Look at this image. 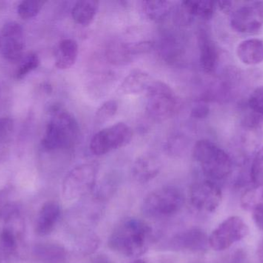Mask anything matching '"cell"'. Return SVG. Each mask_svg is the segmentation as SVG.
Masks as SVG:
<instances>
[{"mask_svg":"<svg viewBox=\"0 0 263 263\" xmlns=\"http://www.w3.org/2000/svg\"><path fill=\"white\" fill-rule=\"evenodd\" d=\"M248 225L242 218L231 216L216 227L209 237L210 247L215 251L228 250L249 234Z\"/></svg>","mask_w":263,"mask_h":263,"instance_id":"cell-8","label":"cell"},{"mask_svg":"<svg viewBox=\"0 0 263 263\" xmlns=\"http://www.w3.org/2000/svg\"><path fill=\"white\" fill-rule=\"evenodd\" d=\"M173 5L171 2L160 1H142V12L147 18L152 21L162 22L168 16L171 12Z\"/></svg>","mask_w":263,"mask_h":263,"instance_id":"cell-22","label":"cell"},{"mask_svg":"<svg viewBox=\"0 0 263 263\" xmlns=\"http://www.w3.org/2000/svg\"><path fill=\"white\" fill-rule=\"evenodd\" d=\"M222 191L213 181L205 180L196 182L190 191L192 206L202 213H214L222 202Z\"/></svg>","mask_w":263,"mask_h":263,"instance_id":"cell-10","label":"cell"},{"mask_svg":"<svg viewBox=\"0 0 263 263\" xmlns=\"http://www.w3.org/2000/svg\"><path fill=\"white\" fill-rule=\"evenodd\" d=\"M193 154L202 172L209 179L222 180L229 177L233 171L231 157L213 142L198 141L193 147Z\"/></svg>","mask_w":263,"mask_h":263,"instance_id":"cell-3","label":"cell"},{"mask_svg":"<svg viewBox=\"0 0 263 263\" xmlns=\"http://www.w3.org/2000/svg\"><path fill=\"white\" fill-rule=\"evenodd\" d=\"M176 94L166 83L153 81L147 91L146 112L152 120L163 122L172 118L179 111Z\"/></svg>","mask_w":263,"mask_h":263,"instance_id":"cell-6","label":"cell"},{"mask_svg":"<svg viewBox=\"0 0 263 263\" xmlns=\"http://www.w3.org/2000/svg\"><path fill=\"white\" fill-rule=\"evenodd\" d=\"M185 202L183 193L173 186L162 187L150 192L142 202V213L152 219H165L180 211Z\"/></svg>","mask_w":263,"mask_h":263,"instance_id":"cell-4","label":"cell"},{"mask_svg":"<svg viewBox=\"0 0 263 263\" xmlns=\"http://www.w3.org/2000/svg\"><path fill=\"white\" fill-rule=\"evenodd\" d=\"M162 163L157 156L143 154L136 159L132 167V174L136 182L147 183L153 180L160 172Z\"/></svg>","mask_w":263,"mask_h":263,"instance_id":"cell-14","label":"cell"},{"mask_svg":"<svg viewBox=\"0 0 263 263\" xmlns=\"http://www.w3.org/2000/svg\"><path fill=\"white\" fill-rule=\"evenodd\" d=\"M182 7L190 15L210 20L216 10V3L212 1L182 2Z\"/></svg>","mask_w":263,"mask_h":263,"instance_id":"cell-24","label":"cell"},{"mask_svg":"<svg viewBox=\"0 0 263 263\" xmlns=\"http://www.w3.org/2000/svg\"><path fill=\"white\" fill-rule=\"evenodd\" d=\"M6 3L3 1H0V11L3 10L6 8Z\"/></svg>","mask_w":263,"mask_h":263,"instance_id":"cell-39","label":"cell"},{"mask_svg":"<svg viewBox=\"0 0 263 263\" xmlns=\"http://www.w3.org/2000/svg\"><path fill=\"white\" fill-rule=\"evenodd\" d=\"M230 26L240 33H254L263 26V2H250L233 11Z\"/></svg>","mask_w":263,"mask_h":263,"instance_id":"cell-9","label":"cell"},{"mask_svg":"<svg viewBox=\"0 0 263 263\" xmlns=\"http://www.w3.org/2000/svg\"><path fill=\"white\" fill-rule=\"evenodd\" d=\"M199 62L206 74H213L219 64V51L210 36L202 30L199 36Z\"/></svg>","mask_w":263,"mask_h":263,"instance_id":"cell-16","label":"cell"},{"mask_svg":"<svg viewBox=\"0 0 263 263\" xmlns=\"http://www.w3.org/2000/svg\"><path fill=\"white\" fill-rule=\"evenodd\" d=\"M210 108L204 103H197L191 110V117L196 119H203L208 117Z\"/></svg>","mask_w":263,"mask_h":263,"instance_id":"cell-34","label":"cell"},{"mask_svg":"<svg viewBox=\"0 0 263 263\" xmlns=\"http://www.w3.org/2000/svg\"><path fill=\"white\" fill-rule=\"evenodd\" d=\"M0 46H1V37H0Z\"/></svg>","mask_w":263,"mask_h":263,"instance_id":"cell-41","label":"cell"},{"mask_svg":"<svg viewBox=\"0 0 263 263\" xmlns=\"http://www.w3.org/2000/svg\"><path fill=\"white\" fill-rule=\"evenodd\" d=\"M2 54L9 61L21 60L24 51L23 28L16 22H9L3 26L1 37Z\"/></svg>","mask_w":263,"mask_h":263,"instance_id":"cell-12","label":"cell"},{"mask_svg":"<svg viewBox=\"0 0 263 263\" xmlns=\"http://www.w3.org/2000/svg\"><path fill=\"white\" fill-rule=\"evenodd\" d=\"M209 247L210 243L206 233L197 227L177 233L170 242V248L175 251L203 253Z\"/></svg>","mask_w":263,"mask_h":263,"instance_id":"cell-13","label":"cell"},{"mask_svg":"<svg viewBox=\"0 0 263 263\" xmlns=\"http://www.w3.org/2000/svg\"><path fill=\"white\" fill-rule=\"evenodd\" d=\"M11 187L0 190V222L6 223L11 219L20 216V209L12 197Z\"/></svg>","mask_w":263,"mask_h":263,"instance_id":"cell-23","label":"cell"},{"mask_svg":"<svg viewBox=\"0 0 263 263\" xmlns=\"http://www.w3.org/2000/svg\"><path fill=\"white\" fill-rule=\"evenodd\" d=\"M79 54L78 43L72 39H64L59 43L57 49L55 66L59 69H67L72 67Z\"/></svg>","mask_w":263,"mask_h":263,"instance_id":"cell-20","label":"cell"},{"mask_svg":"<svg viewBox=\"0 0 263 263\" xmlns=\"http://www.w3.org/2000/svg\"><path fill=\"white\" fill-rule=\"evenodd\" d=\"M130 263H146V262L143 259H136V260H134Z\"/></svg>","mask_w":263,"mask_h":263,"instance_id":"cell-40","label":"cell"},{"mask_svg":"<svg viewBox=\"0 0 263 263\" xmlns=\"http://www.w3.org/2000/svg\"><path fill=\"white\" fill-rule=\"evenodd\" d=\"M49 113L51 118L42 139V147L46 151H69L80 135L77 119L60 105L51 107Z\"/></svg>","mask_w":263,"mask_h":263,"instance_id":"cell-2","label":"cell"},{"mask_svg":"<svg viewBox=\"0 0 263 263\" xmlns=\"http://www.w3.org/2000/svg\"><path fill=\"white\" fill-rule=\"evenodd\" d=\"M98 9L99 3L95 0L78 1L72 9V19L80 26H88L93 21Z\"/></svg>","mask_w":263,"mask_h":263,"instance_id":"cell-21","label":"cell"},{"mask_svg":"<svg viewBox=\"0 0 263 263\" xmlns=\"http://www.w3.org/2000/svg\"><path fill=\"white\" fill-rule=\"evenodd\" d=\"M153 80L148 73L135 71L129 74L120 86V91L124 95H137L148 91Z\"/></svg>","mask_w":263,"mask_h":263,"instance_id":"cell-18","label":"cell"},{"mask_svg":"<svg viewBox=\"0 0 263 263\" xmlns=\"http://www.w3.org/2000/svg\"><path fill=\"white\" fill-rule=\"evenodd\" d=\"M0 91H1V87H0Z\"/></svg>","mask_w":263,"mask_h":263,"instance_id":"cell-43","label":"cell"},{"mask_svg":"<svg viewBox=\"0 0 263 263\" xmlns=\"http://www.w3.org/2000/svg\"><path fill=\"white\" fill-rule=\"evenodd\" d=\"M118 103L116 100H110L103 103L97 109L95 114V124L102 125L112 118L118 111Z\"/></svg>","mask_w":263,"mask_h":263,"instance_id":"cell-28","label":"cell"},{"mask_svg":"<svg viewBox=\"0 0 263 263\" xmlns=\"http://www.w3.org/2000/svg\"><path fill=\"white\" fill-rule=\"evenodd\" d=\"M195 263H202V262H195Z\"/></svg>","mask_w":263,"mask_h":263,"instance_id":"cell-42","label":"cell"},{"mask_svg":"<svg viewBox=\"0 0 263 263\" xmlns=\"http://www.w3.org/2000/svg\"><path fill=\"white\" fill-rule=\"evenodd\" d=\"M153 232L148 223L136 218L120 222L111 233L109 248L126 257H138L148 251L153 242Z\"/></svg>","mask_w":263,"mask_h":263,"instance_id":"cell-1","label":"cell"},{"mask_svg":"<svg viewBox=\"0 0 263 263\" xmlns=\"http://www.w3.org/2000/svg\"><path fill=\"white\" fill-rule=\"evenodd\" d=\"M92 263H112V262L109 260V258L106 257V256L101 255V256H98L94 258Z\"/></svg>","mask_w":263,"mask_h":263,"instance_id":"cell-37","label":"cell"},{"mask_svg":"<svg viewBox=\"0 0 263 263\" xmlns=\"http://www.w3.org/2000/svg\"><path fill=\"white\" fill-rule=\"evenodd\" d=\"M61 216L60 204L48 201L43 204L35 221V233L40 236H47L53 231Z\"/></svg>","mask_w":263,"mask_h":263,"instance_id":"cell-15","label":"cell"},{"mask_svg":"<svg viewBox=\"0 0 263 263\" xmlns=\"http://www.w3.org/2000/svg\"><path fill=\"white\" fill-rule=\"evenodd\" d=\"M99 165L95 162L81 164L72 168L62 185V196L68 202L82 199L97 185Z\"/></svg>","mask_w":263,"mask_h":263,"instance_id":"cell-5","label":"cell"},{"mask_svg":"<svg viewBox=\"0 0 263 263\" xmlns=\"http://www.w3.org/2000/svg\"><path fill=\"white\" fill-rule=\"evenodd\" d=\"M250 178L255 187L263 185V148L259 150L253 162L250 169Z\"/></svg>","mask_w":263,"mask_h":263,"instance_id":"cell-31","label":"cell"},{"mask_svg":"<svg viewBox=\"0 0 263 263\" xmlns=\"http://www.w3.org/2000/svg\"><path fill=\"white\" fill-rule=\"evenodd\" d=\"M40 60L38 55L30 54L25 57L24 60L20 63V66L15 72V77L18 80L24 78L29 73L36 69L40 65Z\"/></svg>","mask_w":263,"mask_h":263,"instance_id":"cell-32","label":"cell"},{"mask_svg":"<svg viewBox=\"0 0 263 263\" xmlns=\"http://www.w3.org/2000/svg\"><path fill=\"white\" fill-rule=\"evenodd\" d=\"M14 122L9 117L0 118V162L9 153L13 134Z\"/></svg>","mask_w":263,"mask_h":263,"instance_id":"cell-25","label":"cell"},{"mask_svg":"<svg viewBox=\"0 0 263 263\" xmlns=\"http://www.w3.org/2000/svg\"><path fill=\"white\" fill-rule=\"evenodd\" d=\"M132 138L133 131L129 126L119 122L94 134L89 144V149L94 155H104L129 145Z\"/></svg>","mask_w":263,"mask_h":263,"instance_id":"cell-7","label":"cell"},{"mask_svg":"<svg viewBox=\"0 0 263 263\" xmlns=\"http://www.w3.org/2000/svg\"><path fill=\"white\" fill-rule=\"evenodd\" d=\"M236 55L244 64H259L263 62V40L255 38L243 40L236 48Z\"/></svg>","mask_w":263,"mask_h":263,"instance_id":"cell-17","label":"cell"},{"mask_svg":"<svg viewBox=\"0 0 263 263\" xmlns=\"http://www.w3.org/2000/svg\"><path fill=\"white\" fill-rule=\"evenodd\" d=\"M33 255L43 263H63L67 257V252L60 244L43 242L35 245Z\"/></svg>","mask_w":263,"mask_h":263,"instance_id":"cell-19","label":"cell"},{"mask_svg":"<svg viewBox=\"0 0 263 263\" xmlns=\"http://www.w3.org/2000/svg\"><path fill=\"white\" fill-rule=\"evenodd\" d=\"M100 243V239L96 233L86 231L80 235L77 246L80 253L86 256L93 253L99 248Z\"/></svg>","mask_w":263,"mask_h":263,"instance_id":"cell-27","label":"cell"},{"mask_svg":"<svg viewBox=\"0 0 263 263\" xmlns=\"http://www.w3.org/2000/svg\"><path fill=\"white\" fill-rule=\"evenodd\" d=\"M153 48V43L150 41L130 43L112 41L106 48V58L109 63L116 66H125L129 64L138 55L147 54Z\"/></svg>","mask_w":263,"mask_h":263,"instance_id":"cell-11","label":"cell"},{"mask_svg":"<svg viewBox=\"0 0 263 263\" xmlns=\"http://www.w3.org/2000/svg\"><path fill=\"white\" fill-rule=\"evenodd\" d=\"M216 5L220 9V10L224 12H230L232 10V8H233V6H232L233 3L232 2H219V3H216Z\"/></svg>","mask_w":263,"mask_h":263,"instance_id":"cell-36","label":"cell"},{"mask_svg":"<svg viewBox=\"0 0 263 263\" xmlns=\"http://www.w3.org/2000/svg\"><path fill=\"white\" fill-rule=\"evenodd\" d=\"M257 256L259 258V260L261 262L263 263V239L262 242L259 245V247L257 249Z\"/></svg>","mask_w":263,"mask_h":263,"instance_id":"cell-38","label":"cell"},{"mask_svg":"<svg viewBox=\"0 0 263 263\" xmlns=\"http://www.w3.org/2000/svg\"><path fill=\"white\" fill-rule=\"evenodd\" d=\"M21 237L16 231L11 227H3L0 232V244L5 256H13L18 247V241Z\"/></svg>","mask_w":263,"mask_h":263,"instance_id":"cell-26","label":"cell"},{"mask_svg":"<svg viewBox=\"0 0 263 263\" xmlns=\"http://www.w3.org/2000/svg\"><path fill=\"white\" fill-rule=\"evenodd\" d=\"M45 2L36 0L22 1L17 7V12L22 19L28 20L33 18L40 13L44 6Z\"/></svg>","mask_w":263,"mask_h":263,"instance_id":"cell-30","label":"cell"},{"mask_svg":"<svg viewBox=\"0 0 263 263\" xmlns=\"http://www.w3.org/2000/svg\"><path fill=\"white\" fill-rule=\"evenodd\" d=\"M252 212L255 224L259 230L263 231V203L258 204Z\"/></svg>","mask_w":263,"mask_h":263,"instance_id":"cell-35","label":"cell"},{"mask_svg":"<svg viewBox=\"0 0 263 263\" xmlns=\"http://www.w3.org/2000/svg\"><path fill=\"white\" fill-rule=\"evenodd\" d=\"M260 203H263V185L247 190L241 198V206L247 211H252Z\"/></svg>","mask_w":263,"mask_h":263,"instance_id":"cell-29","label":"cell"},{"mask_svg":"<svg viewBox=\"0 0 263 263\" xmlns=\"http://www.w3.org/2000/svg\"><path fill=\"white\" fill-rule=\"evenodd\" d=\"M249 107L254 112L263 114V84L252 93L249 98Z\"/></svg>","mask_w":263,"mask_h":263,"instance_id":"cell-33","label":"cell"}]
</instances>
